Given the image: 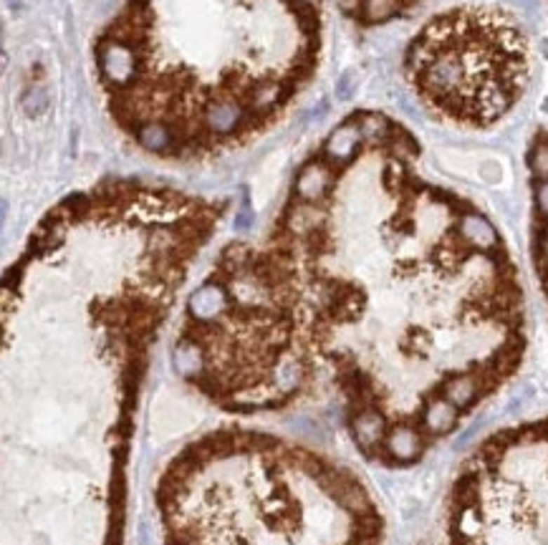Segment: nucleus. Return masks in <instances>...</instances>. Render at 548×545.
<instances>
[{"label":"nucleus","mask_w":548,"mask_h":545,"mask_svg":"<svg viewBox=\"0 0 548 545\" xmlns=\"http://www.w3.org/2000/svg\"><path fill=\"white\" fill-rule=\"evenodd\" d=\"M321 46V0H124L91 58L112 124L147 154L185 162L283 119Z\"/></svg>","instance_id":"nucleus-1"},{"label":"nucleus","mask_w":548,"mask_h":545,"mask_svg":"<svg viewBox=\"0 0 548 545\" xmlns=\"http://www.w3.org/2000/svg\"><path fill=\"white\" fill-rule=\"evenodd\" d=\"M530 38L516 15L455 6L410 38L402 76L417 104L442 124L483 132L521 104L530 81Z\"/></svg>","instance_id":"nucleus-2"},{"label":"nucleus","mask_w":548,"mask_h":545,"mask_svg":"<svg viewBox=\"0 0 548 545\" xmlns=\"http://www.w3.org/2000/svg\"><path fill=\"white\" fill-rule=\"evenodd\" d=\"M530 184V260L548 301V126L533 132L526 147Z\"/></svg>","instance_id":"nucleus-3"},{"label":"nucleus","mask_w":548,"mask_h":545,"mask_svg":"<svg viewBox=\"0 0 548 545\" xmlns=\"http://www.w3.org/2000/svg\"><path fill=\"white\" fill-rule=\"evenodd\" d=\"M425 0H339L341 13L359 28H379L422 6Z\"/></svg>","instance_id":"nucleus-4"},{"label":"nucleus","mask_w":548,"mask_h":545,"mask_svg":"<svg viewBox=\"0 0 548 545\" xmlns=\"http://www.w3.org/2000/svg\"><path fill=\"white\" fill-rule=\"evenodd\" d=\"M349 426H352V437L356 442L361 452L366 457H374V455H382V447H385V439L389 434V422H387V414L382 407H366L359 412L349 414Z\"/></svg>","instance_id":"nucleus-5"},{"label":"nucleus","mask_w":548,"mask_h":545,"mask_svg":"<svg viewBox=\"0 0 548 545\" xmlns=\"http://www.w3.org/2000/svg\"><path fill=\"white\" fill-rule=\"evenodd\" d=\"M425 437L422 426H415L410 422H399L389 426V434L382 447V457L392 464H412L422 457L425 452Z\"/></svg>","instance_id":"nucleus-6"},{"label":"nucleus","mask_w":548,"mask_h":545,"mask_svg":"<svg viewBox=\"0 0 548 545\" xmlns=\"http://www.w3.org/2000/svg\"><path fill=\"white\" fill-rule=\"evenodd\" d=\"M460 409L453 401H448L437 391H429L422 396V407H420V426L427 437H445L457 426L460 419Z\"/></svg>","instance_id":"nucleus-7"},{"label":"nucleus","mask_w":548,"mask_h":545,"mask_svg":"<svg viewBox=\"0 0 548 545\" xmlns=\"http://www.w3.org/2000/svg\"><path fill=\"white\" fill-rule=\"evenodd\" d=\"M543 432H546V437H548V422H543Z\"/></svg>","instance_id":"nucleus-8"}]
</instances>
